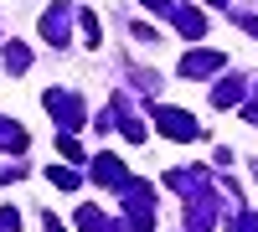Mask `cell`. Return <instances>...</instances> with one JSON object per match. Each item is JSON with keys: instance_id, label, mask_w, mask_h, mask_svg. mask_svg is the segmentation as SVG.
I'll use <instances>...</instances> for the list:
<instances>
[{"instance_id": "obj_1", "label": "cell", "mask_w": 258, "mask_h": 232, "mask_svg": "<svg viewBox=\"0 0 258 232\" xmlns=\"http://www.w3.org/2000/svg\"><path fill=\"white\" fill-rule=\"evenodd\" d=\"M160 124H165L170 139H197V124H191L186 114H176V109H160Z\"/></svg>"}, {"instance_id": "obj_2", "label": "cell", "mask_w": 258, "mask_h": 232, "mask_svg": "<svg viewBox=\"0 0 258 232\" xmlns=\"http://www.w3.org/2000/svg\"><path fill=\"white\" fill-rule=\"evenodd\" d=\"M21 222H16V212H6V217H0V232H16Z\"/></svg>"}]
</instances>
